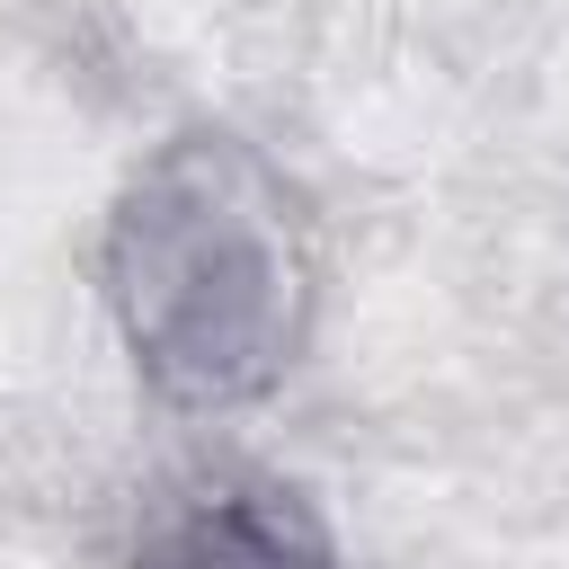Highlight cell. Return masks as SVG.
<instances>
[{
	"label": "cell",
	"mask_w": 569,
	"mask_h": 569,
	"mask_svg": "<svg viewBox=\"0 0 569 569\" xmlns=\"http://www.w3.org/2000/svg\"><path fill=\"white\" fill-rule=\"evenodd\" d=\"M133 569H338L320 525L276 489H222L160 516L133 551Z\"/></svg>",
	"instance_id": "cell-2"
},
{
	"label": "cell",
	"mask_w": 569,
	"mask_h": 569,
	"mask_svg": "<svg viewBox=\"0 0 569 569\" xmlns=\"http://www.w3.org/2000/svg\"><path fill=\"white\" fill-rule=\"evenodd\" d=\"M107 302L169 400H258L311 320V258L284 178L240 133H178L107 222Z\"/></svg>",
	"instance_id": "cell-1"
}]
</instances>
